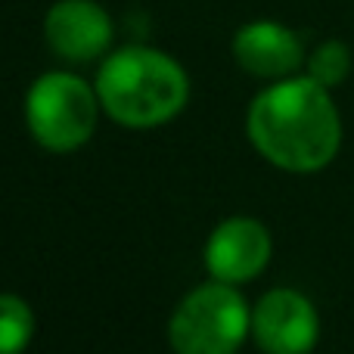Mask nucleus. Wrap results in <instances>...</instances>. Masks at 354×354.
Wrapping results in <instances>:
<instances>
[{"mask_svg": "<svg viewBox=\"0 0 354 354\" xmlns=\"http://www.w3.org/2000/svg\"><path fill=\"white\" fill-rule=\"evenodd\" d=\"M97 87L68 72H47L28 87L25 122L28 131L50 153H75L97 131L100 118Z\"/></svg>", "mask_w": 354, "mask_h": 354, "instance_id": "20e7f679", "label": "nucleus"}, {"mask_svg": "<svg viewBox=\"0 0 354 354\" xmlns=\"http://www.w3.org/2000/svg\"><path fill=\"white\" fill-rule=\"evenodd\" d=\"M233 59L255 78H289L305 62V50L295 31L280 22H249L233 37Z\"/></svg>", "mask_w": 354, "mask_h": 354, "instance_id": "6e6552de", "label": "nucleus"}, {"mask_svg": "<svg viewBox=\"0 0 354 354\" xmlns=\"http://www.w3.org/2000/svg\"><path fill=\"white\" fill-rule=\"evenodd\" d=\"M35 336V311L12 292H0V354H22Z\"/></svg>", "mask_w": 354, "mask_h": 354, "instance_id": "1a4fd4ad", "label": "nucleus"}, {"mask_svg": "<svg viewBox=\"0 0 354 354\" xmlns=\"http://www.w3.org/2000/svg\"><path fill=\"white\" fill-rule=\"evenodd\" d=\"M97 97L103 112L124 128H159L189 100L187 72L153 47H122L100 66Z\"/></svg>", "mask_w": 354, "mask_h": 354, "instance_id": "f03ea898", "label": "nucleus"}, {"mask_svg": "<svg viewBox=\"0 0 354 354\" xmlns=\"http://www.w3.org/2000/svg\"><path fill=\"white\" fill-rule=\"evenodd\" d=\"M274 255L270 230L255 218H227L208 236L205 268L212 280L221 283H249L268 268Z\"/></svg>", "mask_w": 354, "mask_h": 354, "instance_id": "423d86ee", "label": "nucleus"}, {"mask_svg": "<svg viewBox=\"0 0 354 354\" xmlns=\"http://www.w3.org/2000/svg\"><path fill=\"white\" fill-rule=\"evenodd\" d=\"M252 339L264 354H311L320 339L317 308L299 289H270L252 311Z\"/></svg>", "mask_w": 354, "mask_h": 354, "instance_id": "39448f33", "label": "nucleus"}, {"mask_svg": "<svg viewBox=\"0 0 354 354\" xmlns=\"http://www.w3.org/2000/svg\"><path fill=\"white\" fill-rule=\"evenodd\" d=\"M245 131L252 147L289 174L324 171L342 147V118L330 87L308 75H289L258 93L249 106Z\"/></svg>", "mask_w": 354, "mask_h": 354, "instance_id": "f257e3e1", "label": "nucleus"}, {"mask_svg": "<svg viewBox=\"0 0 354 354\" xmlns=\"http://www.w3.org/2000/svg\"><path fill=\"white\" fill-rule=\"evenodd\" d=\"M252 333V311L233 283H202L168 320L174 354H236Z\"/></svg>", "mask_w": 354, "mask_h": 354, "instance_id": "7ed1b4c3", "label": "nucleus"}, {"mask_svg": "<svg viewBox=\"0 0 354 354\" xmlns=\"http://www.w3.org/2000/svg\"><path fill=\"white\" fill-rule=\"evenodd\" d=\"M351 72V50L342 41H324L308 56V78L324 87H339Z\"/></svg>", "mask_w": 354, "mask_h": 354, "instance_id": "9d476101", "label": "nucleus"}, {"mask_svg": "<svg viewBox=\"0 0 354 354\" xmlns=\"http://www.w3.org/2000/svg\"><path fill=\"white\" fill-rule=\"evenodd\" d=\"M44 37L59 59L91 62L112 44V19L93 0H59L44 19Z\"/></svg>", "mask_w": 354, "mask_h": 354, "instance_id": "0eeeda50", "label": "nucleus"}]
</instances>
